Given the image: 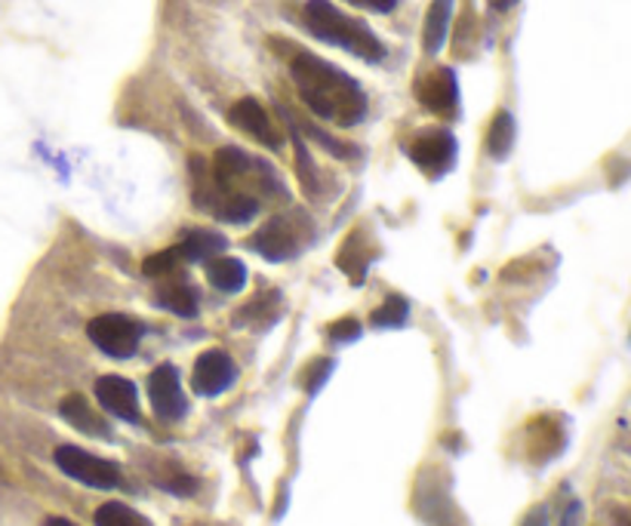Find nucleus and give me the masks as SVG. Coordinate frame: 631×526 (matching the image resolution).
Listing matches in <instances>:
<instances>
[{
	"mask_svg": "<svg viewBox=\"0 0 631 526\" xmlns=\"http://www.w3.org/2000/svg\"><path fill=\"white\" fill-rule=\"evenodd\" d=\"M290 71L302 103L318 118L340 123V127H355V123L364 120L367 96H364V89L352 74H345L336 65L311 56V52H296Z\"/></svg>",
	"mask_w": 631,
	"mask_h": 526,
	"instance_id": "obj_1",
	"label": "nucleus"
},
{
	"mask_svg": "<svg viewBox=\"0 0 631 526\" xmlns=\"http://www.w3.org/2000/svg\"><path fill=\"white\" fill-rule=\"evenodd\" d=\"M306 25L314 37H321V40L333 44V47L355 52V56L367 59V62H379L385 56L379 37L360 19L342 13L340 7H333L330 0H308Z\"/></svg>",
	"mask_w": 631,
	"mask_h": 526,
	"instance_id": "obj_2",
	"label": "nucleus"
},
{
	"mask_svg": "<svg viewBox=\"0 0 631 526\" xmlns=\"http://www.w3.org/2000/svg\"><path fill=\"white\" fill-rule=\"evenodd\" d=\"M52 458H56L62 475H69L71 480H78L84 487H93V490H120L123 487V475H120V468L115 462L93 456V453H86L81 446L62 443Z\"/></svg>",
	"mask_w": 631,
	"mask_h": 526,
	"instance_id": "obj_3",
	"label": "nucleus"
},
{
	"mask_svg": "<svg viewBox=\"0 0 631 526\" xmlns=\"http://www.w3.org/2000/svg\"><path fill=\"white\" fill-rule=\"evenodd\" d=\"M86 336L103 355L127 360V357L136 355L142 326L127 314H99V318L86 323Z\"/></svg>",
	"mask_w": 631,
	"mask_h": 526,
	"instance_id": "obj_4",
	"label": "nucleus"
},
{
	"mask_svg": "<svg viewBox=\"0 0 631 526\" xmlns=\"http://www.w3.org/2000/svg\"><path fill=\"white\" fill-rule=\"evenodd\" d=\"M413 505L428 526H460V511L450 499L444 471H431V475L419 477L416 492H413Z\"/></svg>",
	"mask_w": 631,
	"mask_h": 526,
	"instance_id": "obj_5",
	"label": "nucleus"
},
{
	"mask_svg": "<svg viewBox=\"0 0 631 526\" xmlns=\"http://www.w3.org/2000/svg\"><path fill=\"white\" fill-rule=\"evenodd\" d=\"M148 401H152L154 416L160 422H179L188 413V397L179 382V373L170 363H160L152 375H148Z\"/></svg>",
	"mask_w": 631,
	"mask_h": 526,
	"instance_id": "obj_6",
	"label": "nucleus"
},
{
	"mask_svg": "<svg viewBox=\"0 0 631 526\" xmlns=\"http://www.w3.org/2000/svg\"><path fill=\"white\" fill-rule=\"evenodd\" d=\"M409 160L428 176H444L456 160V139L447 130H428L422 136L413 139Z\"/></svg>",
	"mask_w": 631,
	"mask_h": 526,
	"instance_id": "obj_7",
	"label": "nucleus"
},
{
	"mask_svg": "<svg viewBox=\"0 0 631 526\" xmlns=\"http://www.w3.org/2000/svg\"><path fill=\"white\" fill-rule=\"evenodd\" d=\"M235 360L219 351V348H210L204 355L194 360V370H191V388L198 391L201 397H216L235 385Z\"/></svg>",
	"mask_w": 631,
	"mask_h": 526,
	"instance_id": "obj_8",
	"label": "nucleus"
},
{
	"mask_svg": "<svg viewBox=\"0 0 631 526\" xmlns=\"http://www.w3.org/2000/svg\"><path fill=\"white\" fill-rule=\"evenodd\" d=\"M250 247H253L259 255H265L269 262H284V259L299 253L302 240H299V231H296L290 216H274V219L265 222L257 235H253Z\"/></svg>",
	"mask_w": 631,
	"mask_h": 526,
	"instance_id": "obj_9",
	"label": "nucleus"
},
{
	"mask_svg": "<svg viewBox=\"0 0 631 526\" xmlns=\"http://www.w3.org/2000/svg\"><path fill=\"white\" fill-rule=\"evenodd\" d=\"M96 401H99V407L108 416L133 425L139 422V394L130 379H123V375H103L96 382Z\"/></svg>",
	"mask_w": 631,
	"mask_h": 526,
	"instance_id": "obj_10",
	"label": "nucleus"
},
{
	"mask_svg": "<svg viewBox=\"0 0 631 526\" xmlns=\"http://www.w3.org/2000/svg\"><path fill=\"white\" fill-rule=\"evenodd\" d=\"M228 120H231V127H238V130H243L247 136H253L257 142H262V145H269L272 152H277V148L284 145L281 130L274 127V120L269 118V111H265L257 99H240V103L231 105Z\"/></svg>",
	"mask_w": 631,
	"mask_h": 526,
	"instance_id": "obj_11",
	"label": "nucleus"
},
{
	"mask_svg": "<svg viewBox=\"0 0 631 526\" xmlns=\"http://www.w3.org/2000/svg\"><path fill=\"white\" fill-rule=\"evenodd\" d=\"M419 103L426 105L431 115L453 118L456 108H460V84H456V74L450 69L431 71L426 81L419 84Z\"/></svg>",
	"mask_w": 631,
	"mask_h": 526,
	"instance_id": "obj_12",
	"label": "nucleus"
},
{
	"mask_svg": "<svg viewBox=\"0 0 631 526\" xmlns=\"http://www.w3.org/2000/svg\"><path fill=\"white\" fill-rule=\"evenodd\" d=\"M59 413H62V419H66L71 428H78L86 438H103V441L111 438L108 422H105L96 409L90 407V401H86L84 394H69V397L59 404Z\"/></svg>",
	"mask_w": 631,
	"mask_h": 526,
	"instance_id": "obj_13",
	"label": "nucleus"
},
{
	"mask_svg": "<svg viewBox=\"0 0 631 526\" xmlns=\"http://www.w3.org/2000/svg\"><path fill=\"white\" fill-rule=\"evenodd\" d=\"M210 213H213L216 219L231 222V225H247V222L257 219L259 201L253 194H247V191H225Z\"/></svg>",
	"mask_w": 631,
	"mask_h": 526,
	"instance_id": "obj_14",
	"label": "nucleus"
},
{
	"mask_svg": "<svg viewBox=\"0 0 631 526\" xmlns=\"http://www.w3.org/2000/svg\"><path fill=\"white\" fill-rule=\"evenodd\" d=\"M450 16H453V0H431L426 16V28H422V47L428 56H438L444 47L447 32H450Z\"/></svg>",
	"mask_w": 631,
	"mask_h": 526,
	"instance_id": "obj_15",
	"label": "nucleus"
},
{
	"mask_svg": "<svg viewBox=\"0 0 631 526\" xmlns=\"http://www.w3.org/2000/svg\"><path fill=\"white\" fill-rule=\"evenodd\" d=\"M228 247V240L219 231H210V228H194L188 231L186 240L179 243V253L188 262H206V259H216Z\"/></svg>",
	"mask_w": 631,
	"mask_h": 526,
	"instance_id": "obj_16",
	"label": "nucleus"
},
{
	"mask_svg": "<svg viewBox=\"0 0 631 526\" xmlns=\"http://www.w3.org/2000/svg\"><path fill=\"white\" fill-rule=\"evenodd\" d=\"M154 299H157V306L167 308L172 314H179V318H194L198 314V292L182 284V280H167V284H160L157 292H154Z\"/></svg>",
	"mask_w": 631,
	"mask_h": 526,
	"instance_id": "obj_17",
	"label": "nucleus"
},
{
	"mask_svg": "<svg viewBox=\"0 0 631 526\" xmlns=\"http://www.w3.org/2000/svg\"><path fill=\"white\" fill-rule=\"evenodd\" d=\"M210 284L223 292H238L247 284V265L231 255H216L210 262Z\"/></svg>",
	"mask_w": 631,
	"mask_h": 526,
	"instance_id": "obj_18",
	"label": "nucleus"
},
{
	"mask_svg": "<svg viewBox=\"0 0 631 526\" xmlns=\"http://www.w3.org/2000/svg\"><path fill=\"white\" fill-rule=\"evenodd\" d=\"M514 145V118L509 111H496V118L490 120V130H487V152L493 154L496 160L509 157Z\"/></svg>",
	"mask_w": 631,
	"mask_h": 526,
	"instance_id": "obj_19",
	"label": "nucleus"
},
{
	"mask_svg": "<svg viewBox=\"0 0 631 526\" xmlns=\"http://www.w3.org/2000/svg\"><path fill=\"white\" fill-rule=\"evenodd\" d=\"M96 526H152L148 517H142L139 511H133L123 502H105L96 509Z\"/></svg>",
	"mask_w": 631,
	"mask_h": 526,
	"instance_id": "obj_20",
	"label": "nucleus"
},
{
	"mask_svg": "<svg viewBox=\"0 0 631 526\" xmlns=\"http://www.w3.org/2000/svg\"><path fill=\"white\" fill-rule=\"evenodd\" d=\"M409 306L407 299H401V296H389L382 306L376 308L373 314H370V323L379 326V330H394V326H404L407 323Z\"/></svg>",
	"mask_w": 631,
	"mask_h": 526,
	"instance_id": "obj_21",
	"label": "nucleus"
},
{
	"mask_svg": "<svg viewBox=\"0 0 631 526\" xmlns=\"http://www.w3.org/2000/svg\"><path fill=\"white\" fill-rule=\"evenodd\" d=\"M179 262H182L179 247H170V250H160V253L148 255V259L142 262V268H145L148 277H170V274L179 268Z\"/></svg>",
	"mask_w": 631,
	"mask_h": 526,
	"instance_id": "obj_22",
	"label": "nucleus"
},
{
	"mask_svg": "<svg viewBox=\"0 0 631 526\" xmlns=\"http://www.w3.org/2000/svg\"><path fill=\"white\" fill-rule=\"evenodd\" d=\"M358 333H360V323L358 321H340V323H333L330 326V339L333 342H352V339H358Z\"/></svg>",
	"mask_w": 631,
	"mask_h": 526,
	"instance_id": "obj_23",
	"label": "nucleus"
},
{
	"mask_svg": "<svg viewBox=\"0 0 631 526\" xmlns=\"http://www.w3.org/2000/svg\"><path fill=\"white\" fill-rule=\"evenodd\" d=\"M333 370V360H318L314 367H311V379H308V394H314V391L321 388V382H324L326 375Z\"/></svg>",
	"mask_w": 631,
	"mask_h": 526,
	"instance_id": "obj_24",
	"label": "nucleus"
},
{
	"mask_svg": "<svg viewBox=\"0 0 631 526\" xmlns=\"http://www.w3.org/2000/svg\"><path fill=\"white\" fill-rule=\"evenodd\" d=\"M561 526H582V502H570L567 505V511L561 514Z\"/></svg>",
	"mask_w": 631,
	"mask_h": 526,
	"instance_id": "obj_25",
	"label": "nucleus"
},
{
	"mask_svg": "<svg viewBox=\"0 0 631 526\" xmlns=\"http://www.w3.org/2000/svg\"><path fill=\"white\" fill-rule=\"evenodd\" d=\"M521 526H548V511H546V505H539V509L529 511L527 517L521 521Z\"/></svg>",
	"mask_w": 631,
	"mask_h": 526,
	"instance_id": "obj_26",
	"label": "nucleus"
},
{
	"mask_svg": "<svg viewBox=\"0 0 631 526\" xmlns=\"http://www.w3.org/2000/svg\"><path fill=\"white\" fill-rule=\"evenodd\" d=\"M355 3H364V7H373V10H382V13H385V10H394L397 0H355Z\"/></svg>",
	"mask_w": 631,
	"mask_h": 526,
	"instance_id": "obj_27",
	"label": "nucleus"
},
{
	"mask_svg": "<svg viewBox=\"0 0 631 526\" xmlns=\"http://www.w3.org/2000/svg\"><path fill=\"white\" fill-rule=\"evenodd\" d=\"M487 3L493 7L496 13H505V10H512V7H514V3H517V0H487Z\"/></svg>",
	"mask_w": 631,
	"mask_h": 526,
	"instance_id": "obj_28",
	"label": "nucleus"
},
{
	"mask_svg": "<svg viewBox=\"0 0 631 526\" xmlns=\"http://www.w3.org/2000/svg\"><path fill=\"white\" fill-rule=\"evenodd\" d=\"M44 526H78V524H71V521H66V517H47Z\"/></svg>",
	"mask_w": 631,
	"mask_h": 526,
	"instance_id": "obj_29",
	"label": "nucleus"
},
{
	"mask_svg": "<svg viewBox=\"0 0 631 526\" xmlns=\"http://www.w3.org/2000/svg\"><path fill=\"white\" fill-rule=\"evenodd\" d=\"M629 526H631V524H629Z\"/></svg>",
	"mask_w": 631,
	"mask_h": 526,
	"instance_id": "obj_30",
	"label": "nucleus"
}]
</instances>
